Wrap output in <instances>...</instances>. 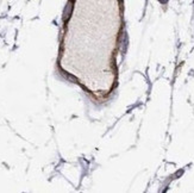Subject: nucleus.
Segmentation results:
<instances>
[{
  "label": "nucleus",
  "mask_w": 194,
  "mask_h": 193,
  "mask_svg": "<svg viewBox=\"0 0 194 193\" xmlns=\"http://www.w3.org/2000/svg\"><path fill=\"white\" fill-rule=\"evenodd\" d=\"M160 1H161V3H162V4H166V3H167L168 0H160Z\"/></svg>",
  "instance_id": "nucleus-1"
}]
</instances>
